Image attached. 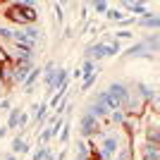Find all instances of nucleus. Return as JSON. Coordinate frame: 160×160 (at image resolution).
<instances>
[{
	"label": "nucleus",
	"instance_id": "18",
	"mask_svg": "<svg viewBox=\"0 0 160 160\" xmlns=\"http://www.w3.org/2000/svg\"><path fill=\"white\" fill-rule=\"evenodd\" d=\"M96 79H98V72H91L88 77H84V81H81V91H88V88L93 86Z\"/></svg>",
	"mask_w": 160,
	"mask_h": 160
},
{
	"label": "nucleus",
	"instance_id": "19",
	"mask_svg": "<svg viewBox=\"0 0 160 160\" xmlns=\"http://www.w3.org/2000/svg\"><path fill=\"white\" fill-rule=\"evenodd\" d=\"M105 14H108V19H110V22H122L124 17H127V14L122 12V10H108Z\"/></svg>",
	"mask_w": 160,
	"mask_h": 160
},
{
	"label": "nucleus",
	"instance_id": "11",
	"mask_svg": "<svg viewBox=\"0 0 160 160\" xmlns=\"http://www.w3.org/2000/svg\"><path fill=\"white\" fill-rule=\"evenodd\" d=\"M139 27H143V29H158L160 27V17H158V14H148V17L139 19Z\"/></svg>",
	"mask_w": 160,
	"mask_h": 160
},
{
	"label": "nucleus",
	"instance_id": "10",
	"mask_svg": "<svg viewBox=\"0 0 160 160\" xmlns=\"http://www.w3.org/2000/svg\"><path fill=\"white\" fill-rule=\"evenodd\" d=\"M91 72H96V65H93V60H88V58H84V65L74 72V77H88Z\"/></svg>",
	"mask_w": 160,
	"mask_h": 160
},
{
	"label": "nucleus",
	"instance_id": "22",
	"mask_svg": "<svg viewBox=\"0 0 160 160\" xmlns=\"http://www.w3.org/2000/svg\"><path fill=\"white\" fill-rule=\"evenodd\" d=\"M93 10H96L98 14H105V12H108V2H96Z\"/></svg>",
	"mask_w": 160,
	"mask_h": 160
},
{
	"label": "nucleus",
	"instance_id": "23",
	"mask_svg": "<svg viewBox=\"0 0 160 160\" xmlns=\"http://www.w3.org/2000/svg\"><path fill=\"white\" fill-rule=\"evenodd\" d=\"M46 151H48L46 146H41L38 151H36V153H33V160H43V155H46Z\"/></svg>",
	"mask_w": 160,
	"mask_h": 160
},
{
	"label": "nucleus",
	"instance_id": "20",
	"mask_svg": "<svg viewBox=\"0 0 160 160\" xmlns=\"http://www.w3.org/2000/svg\"><path fill=\"white\" fill-rule=\"evenodd\" d=\"M48 110H50V108H48V103H46V100H43V103H41V105L38 108H36V120H43V117H46V112H48Z\"/></svg>",
	"mask_w": 160,
	"mask_h": 160
},
{
	"label": "nucleus",
	"instance_id": "8",
	"mask_svg": "<svg viewBox=\"0 0 160 160\" xmlns=\"http://www.w3.org/2000/svg\"><path fill=\"white\" fill-rule=\"evenodd\" d=\"M55 74H58V67H55L53 62H48L46 65V86L50 88V91H55Z\"/></svg>",
	"mask_w": 160,
	"mask_h": 160
},
{
	"label": "nucleus",
	"instance_id": "17",
	"mask_svg": "<svg viewBox=\"0 0 160 160\" xmlns=\"http://www.w3.org/2000/svg\"><path fill=\"white\" fill-rule=\"evenodd\" d=\"M124 7H127V10H132V12H141L143 14V17H148V10H146V5H141V2H124Z\"/></svg>",
	"mask_w": 160,
	"mask_h": 160
},
{
	"label": "nucleus",
	"instance_id": "3",
	"mask_svg": "<svg viewBox=\"0 0 160 160\" xmlns=\"http://www.w3.org/2000/svg\"><path fill=\"white\" fill-rule=\"evenodd\" d=\"M120 151V136L117 134H108V136H103V143H100V158L103 160H112L115 153Z\"/></svg>",
	"mask_w": 160,
	"mask_h": 160
},
{
	"label": "nucleus",
	"instance_id": "5",
	"mask_svg": "<svg viewBox=\"0 0 160 160\" xmlns=\"http://www.w3.org/2000/svg\"><path fill=\"white\" fill-rule=\"evenodd\" d=\"M12 69H14V84H24V79L29 77V72L33 69L31 60H12Z\"/></svg>",
	"mask_w": 160,
	"mask_h": 160
},
{
	"label": "nucleus",
	"instance_id": "21",
	"mask_svg": "<svg viewBox=\"0 0 160 160\" xmlns=\"http://www.w3.org/2000/svg\"><path fill=\"white\" fill-rule=\"evenodd\" d=\"M132 36H134V33L129 31V29H120V31L115 33V38H132Z\"/></svg>",
	"mask_w": 160,
	"mask_h": 160
},
{
	"label": "nucleus",
	"instance_id": "16",
	"mask_svg": "<svg viewBox=\"0 0 160 160\" xmlns=\"http://www.w3.org/2000/svg\"><path fill=\"white\" fill-rule=\"evenodd\" d=\"M143 50H146V43L141 41V43H134L129 50H124V55H127V58H134V55H141Z\"/></svg>",
	"mask_w": 160,
	"mask_h": 160
},
{
	"label": "nucleus",
	"instance_id": "1",
	"mask_svg": "<svg viewBox=\"0 0 160 160\" xmlns=\"http://www.w3.org/2000/svg\"><path fill=\"white\" fill-rule=\"evenodd\" d=\"M36 2L27 0V2H0V10L5 12L7 22L12 24H19V27H33L38 14H36Z\"/></svg>",
	"mask_w": 160,
	"mask_h": 160
},
{
	"label": "nucleus",
	"instance_id": "24",
	"mask_svg": "<svg viewBox=\"0 0 160 160\" xmlns=\"http://www.w3.org/2000/svg\"><path fill=\"white\" fill-rule=\"evenodd\" d=\"M55 17H58V24H62V7L55 5Z\"/></svg>",
	"mask_w": 160,
	"mask_h": 160
},
{
	"label": "nucleus",
	"instance_id": "6",
	"mask_svg": "<svg viewBox=\"0 0 160 160\" xmlns=\"http://www.w3.org/2000/svg\"><path fill=\"white\" fill-rule=\"evenodd\" d=\"M60 129H62V120L58 117L53 127H50V129H46V132H43V134L38 136V141H41V143H48V141L53 139V136H58V134H60Z\"/></svg>",
	"mask_w": 160,
	"mask_h": 160
},
{
	"label": "nucleus",
	"instance_id": "13",
	"mask_svg": "<svg viewBox=\"0 0 160 160\" xmlns=\"http://www.w3.org/2000/svg\"><path fill=\"white\" fill-rule=\"evenodd\" d=\"M146 143H158L160 146V129L158 127H146Z\"/></svg>",
	"mask_w": 160,
	"mask_h": 160
},
{
	"label": "nucleus",
	"instance_id": "4",
	"mask_svg": "<svg viewBox=\"0 0 160 160\" xmlns=\"http://www.w3.org/2000/svg\"><path fill=\"white\" fill-rule=\"evenodd\" d=\"M96 134H100V122L96 120V117H91L88 112L81 115V136H96Z\"/></svg>",
	"mask_w": 160,
	"mask_h": 160
},
{
	"label": "nucleus",
	"instance_id": "14",
	"mask_svg": "<svg viewBox=\"0 0 160 160\" xmlns=\"http://www.w3.org/2000/svg\"><path fill=\"white\" fill-rule=\"evenodd\" d=\"M12 151H14V153H27V151H29V143L22 139V136H17V139L12 141Z\"/></svg>",
	"mask_w": 160,
	"mask_h": 160
},
{
	"label": "nucleus",
	"instance_id": "25",
	"mask_svg": "<svg viewBox=\"0 0 160 160\" xmlns=\"http://www.w3.org/2000/svg\"><path fill=\"white\" fill-rule=\"evenodd\" d=\"M43 160H55V155H53V151H50V148H48V151H46V155H43Z\"/></svg>",
	"mask_w": 160,
	"mask_h": 160
},
{
	"label": "nucleus",
	"instance_id": "2",
	"mask_svg": "<svg viewBox=\"0 0 160 160\" xmlns=\"http://www.w3.org/2000/svg\"><path fill=\"white\" fill-rule=\"evenodd\" d=\"M120 53V46H117V41H110V43H96V46H91V48H86V58L91 60V58H105V55H117Z\"/></svg>",
	"mask_w": 160,
	"mask_h": 160
},
{
	"label": "nucleus",
	"instance_id": "7",
	"mask_svg": "<svg viewBox=\"0 0 160 160\" xmlns=\"http://www.w3.org/2000/svg\"><path fill=\"white\" fill-rule=\"evenodd\" d=\"M143 160H160V146L158 143H146L143 146Z\"/></svg>",
	"mask_w": 160,
	"mask_h": 160
},
{
	"label": "nucleus",
	"instance_id": "15",
	"mask_svg": "<svg viewBox=\"0 0 160 160\" xmlns=\"http://www.w3.org/2000/svg\"><path fill=\"white\" fill-rule=\"evenodd\" d=\"M115 155H117V158H115V160H132V146H129V143H127V146H124V148H122V143H120V151H117V153H115Z\"/></svg>",
	"mask_w": 160,
	"mask_h": 160
},
{
	"label": "nucleus",
	"instance_id": "9",
	"mask_svg": "<svg viewBox=\"0 0 160 160\" xmlns=\"http://www.w3.org/2000/svg\"><path fill=\"white\" fill-rule=\"evenodd\" d=\"M19 117H22V108H12V110H10V117H7V124H5L7 132L19 127Z\"/></svg>",
	"mask_w": 160,
	"mask_h": 160
},
{
	"label": "nucleus",
	"instance_id": "27",
	"mask_svg": "<svg viewBox=\"0 0 160 160\" xmlns=\"http://www.w3.org/2000/svg\"><path fill=\"white\" fill-rule=\"evenodd\" d=\"M5 160H17V158H14V155H7V158Z\"/></svg>",
	"mask_w": 160,
	"mask_h": 160
},
{
	"label": "nucleus",
	"instance_id": "12",
	"mask_svg": "<svg viewBox=\"0 0 160 160\" xmlns=\"http://www.w3.org/2000/svg\"><path fill=\"white\" fill-rule=\"evenodd\" d=\"M38 77H41V69H38V67H33L31 72H29V77L24 79V88H27V93H29V91L33 88V84L38 81Z\"/></svg>",
	"mask_w": 160,
	"mask_h": 160
},
{
	"label": "nucleus",
	"instance_id": "26",
	"mask_svg": "<svg viewBox=\"0 0 160 160\" xmlns=\"http://www.w3.org/2000/svg\"><path fill=\"white\" fill-rule=\"evenodd\" d=\"M5 134H7V127H0V139H5Z\"/></svg>",
	"mask_w": 160,
	"mask_h": 160
}]
</instances>
